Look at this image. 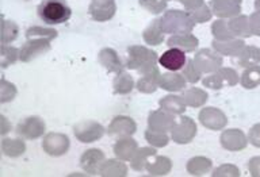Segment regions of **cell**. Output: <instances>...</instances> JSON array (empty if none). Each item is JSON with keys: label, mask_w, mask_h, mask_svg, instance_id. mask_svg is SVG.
<instances>
[{"label": "cell", "mask_w": 260, "mask_h": 177, "mask_svg": "<svg viewBox=\"0 0 260 177\" xmlns=\"http://www.w3.org/2000/svg\"><path fill=\"white\" fill-rule=\"evenodd\" d=\"M38 16L46 24H61L71 19L72 10L65 0H44L38 6Z\"/></svg>", "instance_id": "6da1fadb"}, {"label": "cell", "mask_w": 260, "mask_h": 177, "mask_svg": "<svg viewBox=\"0 0 260 177\" xmlns=\"http://www.w3.org/2000/svg\"><path fill=\"white\" fill-rule=\"evenodd\" d=\"M158 64L168 70H180L186 65V54L180 49H170L160 56Z\"/></svg>", "instance_id": "7a4b0ae2"}]
</instances>
